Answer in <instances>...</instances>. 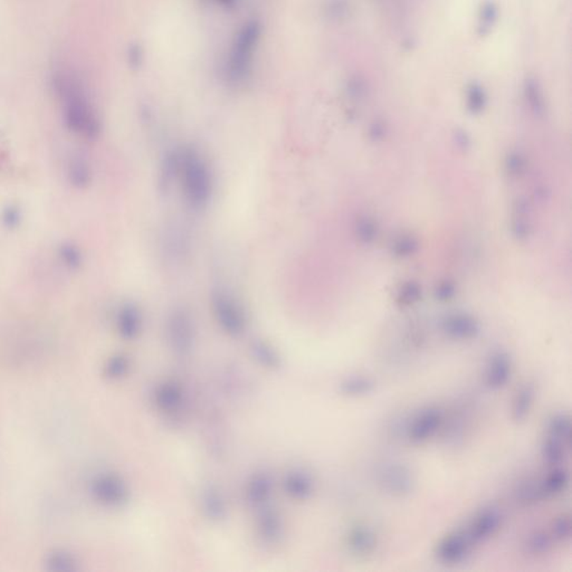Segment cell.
<instances>
[{"instance_id": "obj_3", "label": "cell", "mask_w": 572, "mask_h": 572, "mask_svg": "<svg viewBox=\"0 0 572 572\" xmlns=\"http://www.w3.org/2000/svg\"><path fill=\"white\" fill-rule=\"evenodd\" d=\"M260 25L256 20L245 23L234 37L226 60V74L229 81L241 83L248 77L253 58L260 43Z\"/></svg>"}, {"instance_id": "obj_4", "label": "cell", "mask_w": 572, "mask_h": 572, "mask_svg": "<svg viewBox=\"0 0 572 572\" xmlns=\"http://www.w3.org/2000/svg\"><path fill=\"white\" fill-rule=\"evenodd\" d=\"M569 483V471L564 465L549 467L543 476L528 481L521 486L518 491L519 502L524 505H533L557 497L567 491Z\"/></svg>"}, {"instance_id": "obj_7", "label": "cell", "mask_w": 572, "mask_h": 572, "mask_svg": "<svg viewBox=\"0 0 572 572\" xmlns=\"http://www.w3.org/2000/svg\"><path fill=\"white\" fill-rule=\"evenodd\" d=\"M504 516L497 505H484L473 513L463 528L475 547L486 543L501 531Z\"/></svg>"}, {"instance_id": "obj_15", "label": "cell", "mask_w": 572, "mask_h": 572, "mask_svg": "<svg viewBox=\"0 0 572 572\" xmlns=\"http://www.w3.org/2000/svg\"><path fill=\"white\" fill-rule=\"evenodd\" d=\"M258 535L265 545H277L283 535V524L279 512L274 509L262 507L258 518Z\"/></svg>"}, {"instance_id": "obj_22", "label": "cell", "mask_w": 572, "mask_h": 572, "mask_svg": "<svg viewBox=\"0 0 572 572\" xmlns=\"http://www.w3.org/2000/svg\"><path fill=\"white\" fill-rule=\"evenodd\" d=\"M155 402L163 412L174 414L180 409L184 400L182 388L174 383H166L158 387L155 395Z\"/></svg>"}, {"instance_id": "obj_18", "label": "cell", "mask_w": 572, "mask_h": 572, "mask_svg": "<svg viewBox=\"0 0 572 572\" xmlns=\"http://www.w3.org/2000/svg\"><path fill=\"white\" fill-rule=\"evenodd\" d=\"M511 229L513 236L519 241H526L531 236L532 226L530 220V205L526 198H518L512 207Z\"/></svg>"}, {"instance_id": "obj_10", "label": "cell", "mask_w": 572, "mask_h": 572, "mask_svg": "<svg viewBox=\"0 0 572 572\" xmlns=\"http://www.w3.org/2000/svg\"><path fill=\"white\" fill-rule=\"evenodd\" d=\"M345 545L349 554L355 558H369L377 554L380 545L379 533L369 522L359 521L348 528Z\"/></svg>"}, {"instance_id": "obj_20", "label": "cell", "mask_w": 572, "mask_h": 572, "mask_svg": "<svg viewBox=\"0 0 572 572\" xmlns=\"http://www.w3.org/2000/svg\"><path fill=\"white\" fill-rule=\"evenodd\" d=\"M285 491L295 500H307L312 495L314 483L309 473L295 469L286 475L284 481Z\"/></svg>"}, {"instance_id": "obj_30", "label": "cell", "mask_w": 572, "mask_h": 572, "mask_svg": "<svg viewBox=\"0 0 572 572\" xmlns=\"http://www.w3.org/2000/svg\"><path fill=\"white\" fill-rule=\"evenodd\" d=\"M497 17H499V8H497V4L491 0H486L482 4L480 8V14H478V32L480 36H486L494 25L497 24Z\"/></svg>"}, {"instance_id": "obj_36", "label": "cell", "mask_w": 572, "mask_h": 572, "mask_svg": "<svg viewBox=\"0 0 572 572\" xmlns=\"http://www.w3.org/2000/svg\"><path fill=\"white\" fill-rule=\"evenodd\" d=\"M378 234H379V227H378L377 222H374L372 218H359L357 225H355V235L361 243L367 245L371 244L377 239Z\"/></svg>"}, {"instance_id": "obj_31", "label": "cell", "mask_w": 572, "mask_h": 572, "mask_svg": "<svg viewBox=\"0 0 572 572\" xmlns=\"http://www.w3.org/2000/svg\"><path fill=\"white\" fill-rule=\"evenodd\" d=\"M75 557L65 550H55L49 554L46 566L49 570L54 572H70L76 570Z\"/></svg>"}, {"instance_id": "obj_25", "label": "cell", "mask_w": 572, "mask_h": 572, "mask_svg": "<svg viewBox=\"0 0 572 572\" xmlns=\"http://www.w3.org/2000/svg\"><path fill=\"white\" fill-rule=\"evenodd\" d=\"M545 433L561 438L564 442L571 444L572 426L571 418L567 412H556L551 416L545 427Z\"/></svg>"}, {"instance_id": "obj_2", "label": "cell", "mask_w": 572, "mask_h": 572, "mask_svg": "<svg viewBox=\"0 0 572 572\" xmlns=\"http://www.w3.org/2000/svg\"><path fill=\"white\" fill-rule=\"evenodd\" d=\"M178 172L182 176L186 199L193 208L206 206L212 196V174L206 161L193 149L179 152Z\"/></svg>"}, {"instance_id": "obj_24", "label": "cell", "mask_w": 572, "mask_h": 572, "mask_svg": "<svg viewBox=\"0 0 572 572\" xmlns=\"http://www.w3.org/2000/svg\"><path fill=\"white\" fill-rule=\"evenodd\" d=\"M272 481L269 475L256 474L247 486V500L256 507H265L272 494Z\"/></svg>"}, {"instance_id": "obj_19", "label": "cell", "mask_w": 572, "mask_h": 572, "mask_svg": "<svg viewBox=\"0 0 572 572\" xmlns=\"http://www.w3.org/2000/svg\"><path fill=\"white\" fill-rule=\"evenodd\" d=\"M554 545L556 542L548 529H535L524 538L522 548L526 556L539 558L550 554Z\"/></svg>"}, {"instance_id": "obj_29", "label": "cell", "mask_w": 572, "mask_h": 572, "mask_svg": "<svg viewBox=\"0 0 572 572\" xmlns=\"http://www.w3.org/2000/svg\"><path fill=\"white\" fill-rule=\"evenodd\" d=\"M488 95L478 82L469 83L466 89L467 110L472 114H480L485 110Z\"/></svg>"}, {"instance_id": "obj_8", "label": "cell", "mask_w": 572, "mask_h": 572, "mask_svg": "<svg viewBox=\"0 0 572 572\" xmlns=\"http://www.w3.org/2000/svg\"><path fill=\"white\" fill-rule=\"evenodd\" d=\"M475 547L463 526L447 532L435 545L434 556L437 561L446 566H455L466 561L474 552Z\"/></svg>"}, {"instance_id": "obj_23", "label": "cell", "mask_w": 572, "mask_h": 572, "mask_svg": "<svg viewBox=\"0 0 572 572\" xmlns=\"http://www.w3.org/2000/svg\"><path fill=\"white\" fill-rule=\"evenodd\" d=\"M376 390V383L371 377L364 374L349 376L340 385L342 395L350 398H364Z\"/></svg>"}, {"instance_id": "obj_6", "label": "cell", "mask_w": 572, "mask_h": 572, "mask_svg": "<svg viewBox=\"0 0 572 572\" xmlns=\"http://www.w3.org/2000/svg\"><path fill=\"white\" fill-rule=\"evenodd\" d=\"M376 482L383 493L393 497H405L415 488V475L400 461H383L376 467Z\"/></svg>"}, {"instance_id": "obj_13", "label": "cell", "mask_w": 572, "mask_h": 572, "mask_svg": "<svg viewBox=\"0 0 572 572\" xmlns=\"http://www.w3.org/2000/svg\"><path fill=\"white\" fill-rule=\"evenodd\" d=\"M440 328L447 339L456 342L472 341L481 332L478 321L473 315L464 312L445 315L440 320Z\"/></svg>"}, {"instance_id": "obj_34", "label": "cell", "mask_w": 572, "mask_h": 572, "mask_svg": "<svg viewBox=\"0 0 572 572\" xmlns=\"http://www.w3.org/2000/svg\"><path fill=\"white\" fill-rule=\"evenodd\" d=\"M421 298V285L414 281L404 283L397 291L396 301L400 307H412Z\"/></svg>"}, {"instance_id": "obj_27", "label": "cell", "mask_w": 572, "mask_h": 572, "mask_svg": "<svg viewBox=\"0 0 572 572\" xmlns=\"http://www.w3.org/2000/svg\"><path fill=\"white\" fill-rule=\"evenodd\" d=\"M556 545H567L571 540L572 523L569 513H560L551 521L548 528Z\"/></svg>"}, {"instance_id": "obj_12", "label": "cell", "mask_w": 572, "mask_h": 572, "mask_svg": "<svg viewBox=\"0 0 572 572\" xmlns=\"http://www.w3.org/2000/svg\"><path fill=\"white\" fill-rule=\"evenodd\" d=\"M169 341L179 355H187L193 348L195 329L189 313L185 310H176L168 322Z\"/></svg>"}, {"instance_id": "obj_9", "label": "cell", "mask_w": 572, "mask_h": 572, "mask_svg": "<svg viewBox=\"0 0 572 572\" xmlns=\"http://www.w3.org/2000/svg\"><path fill=\"white\" fill-rule=\"evenodd\" d=\"M212 310L220 328L229 336H241L245 330L246 320L239 302L224 291L212 294Z\"/></svg>"}, {"instance_id": "obj_21", "label": "cell", "mask_w": 572, "mask_h": 572, "mask_svg": "<svg viewBox=\"0 0 572 572\" xmlns=\"http://www.w3.org/2000/svg\"><path fill=\"white\" fill-rule=\"evenodd\" d=\"M117 330L125 339H133L141 330V314L133 304H125L117 314Z\"/></svg>"}, {"instance_id": "obj_37", "label": "cell", "mask_w": 572, "mask_h": 572, "mask_svg": "<svg viewBox=\"0 0 572 572\" xmlns=\"http://www.w3.org/2000/svg\"><path fill=\"white\" fill-rule=\"evenodd\" d=\"M326 13V16L334 22H341L350 15V4L348 0H328Z\"/></svg>"}, {"instance_id": "obj_14", "label": "cell", "mask_w": 572, "mask_h": 572, "mask_svg": "<svg viewBox=\"0 0 572 572\" xmlns=\"http://www.w3.org/2000/svg\"><path fill=\"white\" fill-rule=\"evenodd\" d=\"M91 490L95 499L108 507H121L129 497L125 482L114 474L98 475L91 484Z\"/></svg>"}, {"instance_id": "obj_40", "label": "cell", "mask_w": 572, "mask_h": 572, "mask_svg": "<svg viewBox=\"0 0 572 572\" xmlns=\"http://www.w3.org/2000/svg\"><path fill=\"white\" fill-rule=\"evenodd\" d=\"M455 284L450 281H440L435 288V298L440 302L450 301L455 296Z\"/></svg>"}, {"instance_id": "obj_35", "label": "cell", "mask_w": 572, "mask_h": 572, "mask_svg": "<svg viewBox=\"0 0 572 572\" xmlns=\"http://www.w3.org/2000/svg\"><path fill=\"white\" fill-rule=\"evenodd\" d=\"M418 250V241L412 235L402 234L393 239L391 252L399 258H407L414 255Z\"/></svg>"}, {"instance_id": "obj_41", "label": "cell", "mask_w": 572, "mask_h": 572, "mask_svg": "<svg viewBox=\"0 0 572 572\" xmlns=\"http://www.w3.org/2000/svg\"><path fill=\"white\" fill-rule=\"evenodd\" d=\"M144 51H142L141 46L138 45V44H132L130 47H129L128 51V62L130 64L131 68H139L141 66L142 62H144Z\"/></svg>"}, {"instance_id": "obj_38", "label": "cell", "mask_w": 572, "mask_h": 572, "mask_svg": "<svg viewBox=\"0 0 572 572\" xmlns=\"http://www.w3.org/2000/svg\"><path fill=\"white\" fill-rule=\"evenodd\" d=\"M129 367H130L129 359L125 355H114L106 364V374L112 379H117L128 372Z\"/></svg>"}, {"instance_id": "obj_32", "label": "cell", "mask_w": 572, "mask_h": 572, "mask_svg": "<svg viewBox=\"0 0 572 572\" xmlns=\"http://www.w3.org/2000/svg\"><path fill=\"white\" fill-rule=\"evenodd\" d=\"M254 358L260 362V364L274 369L279 366V357L271 345H267L263 341L253 342L252 347H250Z\"/></svg>"}, {"instance_id": "obj_43", "label": "cell", "mask_w": 572, "mask_h": 572, "mask_svg": "<svg viewBox=\"0 0 572 572\" xmlns=\"http://www.w3.org/2000/svg\"><path fill=\"white\" fill-rule=\"evenodd\" d=\"M212 3L217 4L218 6H222L226 9H234L237 6L239 0H209Z\"/></svg>"}, {"instance_id": "obj_11", "label": "cell", "mask_w": 572, "mask_h": 572, "mask_svg": "<svg viewBox=\"0 0 572 572\" xmlns=\"http://www.w3.org/2000/svg\"><path fill=\"white\" fill-rule=\"evenodd\" d=\"M513 374V361L504 350H494L486 359L483 369V383L490 390H501L510 383Z\"/></svg>"}, {"instance_id": "obj_17", "label": "cell", "mask_w": 572, "mask_h": 572, "mask_svg": "<svg viewBox=\"0 0 572 572\" xmlns=\"http://www.w3.org/2000/svg\"><path fill=\"white\" fill-rule=\"evenodd\" d=\"M570 447L571 444L569 443L545 433L540 452L545 465H548V467L559 466L564 465V459L569 455Z\"/></svg>"}, {"instance_id": "obj_5", "label": "cell", "mask_w": 572, "mask_h": 572, "mask_svg": "<svg viewBox=\"0 0 572 572\" xmlns=\"http://www.w3.org/2000/svg\"><path fill=\"white\" fill-rule=\"evenodd\" d=\"M445 421L446 414L440 407L436 405L421 407L407 419L405 438L414 446L426 444L445 428Z\"/></svg>"}, {"instance_id": "obj_42", "label": "cell", "mask_w": 572, "mask_h": 572, "mask_svg": "<svg viewBox=\"0 0 572 572\" xmlns=\"http://www.w3.org/2000/svg\"><path fill=\"white\" fill-rule=\"evenodd\" d=\"M387 136V127L383 121H374L369 128V136L372 141H383Z\"/></svg>"}, {"instance_id": "obj_26", "label": "cell", "mask_w": 572, "mask_h": 572, "mask_svg": "<svg viewBox=\"0 0 572 572\" xmlns=\"http://www.w3.org/2000/svg\"><path fill=\"white\" fill-rule=\"evenodd\" d=\"M524 96L532 113L537 117H542L545 112V98L537 80H526L524 83Z\"/></svg>"}, {"instance_id": "obj_1", "label": "cell", "mask_w": 572, "mask_h": 572, "mask_svg": "<svg viewBox=\"0 0 572 572\" xmlns=\"http://www.w3.org/2000/svg\"><path fill=\"white\" fill-rule=\"evenodd\" d=\"M54 87L60 96L64 117L70 128L83 136H98L100 121L79 81L68 73H57Z\"/></svg>"}, {"instance_id": "obj_39", "label": "cell", "mask_w": 572, "mask_h": 572, "mask_svg": "<svg viewBox=\"0 0 572 572\" xmlns=\"http://www.w3.org/2000/svg\"><path fill=\"white\" fill-rule=\"evenodd\" d=\"M347 91L349 96L353 100H361L367 94L366 82L361 79L360 76H353L352 79L348 82Z\"/></svg>"}, {"instance_id": "obj_28", "label": "cell", "mask_w": 572, "mask_h": 572, "mask_svg": "<svg viewBox=\"0 0 572 572\" xmlns=\"http://www.w3.org/2000/svg\"><path fill=\"white\" fill-rule=\"evenodd\" d=\"M203 511L212 520L220 521L225 518L226 507L225 502L220 497L217 491L212 488H209L205 492L203 499Z\"/></svg>"}, {"instance_id": "obj_33", "label": "cell", "mask_w": 572, "mask_h": 572, "mask_svg": "<svg viewBox=\"0 0 572 572\" xmlns=\"http://www.w3.org/2000/svg\"><path fill=\"white\" fill-rule=\"evenodd\" d=\"M505 172L509 178L512 180H518L524 176L526 171V159L520 151L513 150L509 152V155L505 158L504 163Z\"/></svg>"}, {"instance_id": "obj_16", "label": "cell", "mask_w": 572, "mask_h": 572, "mask_svg": "<svg viewBox=\"0 0 572 572\" xmlns=\"http://www.w3.org/2000/svg\"><path fill=\"white\" fill-rule=\"evenodd\" d=\"M537 398V389L532 383H526L518 388L511 402V418L520 424L529 418Z\"/></svg>"}]
</instances>
